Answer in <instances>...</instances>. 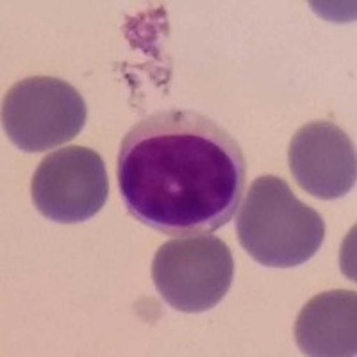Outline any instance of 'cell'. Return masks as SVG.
Returning a JSON list of instances; mask_svg holds the SVG:
<instances>
[{
  "label": "cell",
  "instance_id": "obj_1",
  "mask_svg": "<svg viewBox=\"0 0 357 357\" xmlns=\"http://www.w3.org/2000/svg\"><path fill=\"white\" fill-rule=\"evenodd\" d=\"M245 178L241 146L197 111L143 118L118 152V186L127 211L167 236L211 234L231 222Z\"/></svg>",
  "mask_w": 357,
  "mask_h": 357
},
{
  "label": "cell",
  "instance_id": "obj_2",
  "mask_svg": "<svg viewBox=\"0 0 357 357\" xmlns=\"http://www.w3.org/2000/svg\"><path fill=\"white\" fill-rule=\"evenodd\" d=\"M236 232L252 259L270 268L307 263L325 240L318 211L295 197L284 178L261 175L240 206Z\"/></svg>",
  "mask_w": 357,
  "mask_h": 357
},
{
  "label": "cell",
  "instance_id": "obj_3",
  "mask_svg": "<svg viewBox=\"0 0 357 357\" xmlns=\"http://www.w3.org/2000/svg\"><path fill=\"white\" fill-rule=\"evenodd\" d=\"M152 279L170 307L204 312L225 298L234 279L231 248L216 236H183L162 243L152 263Z\"/></svg>",
  "mask_w": 357,
  "mask_h": 357
},
{
  "label": "cell",
  "instance_id": "obj_4",
  "mask_svg": "<svg viewBox=\"0 0 357 357\" xmlns=\"http://www.w3.org/2000/svg\"><path fill=\"white\" fill-rule=\"evenodd\" d=\"M88 120V107L72 84L57 77H27L2 102V127L24 152H43L72 142Z\"/></svg>",
  "mask_w": 357,
  "mask_h": 357
},
{
  "label": "cell",
  "instance_id": "obj_5",
  "mask_svg": "<svg viewBox=\"0 0 357 357\" xmlns=\"http://www.w3.org/2000/svg\"><path fill=\"white\" fill-rule=\"evenodd\" d=\"M31 195L38 211L57 223L93 218L106 206L109 181L100 155L88 146H65L36 168Z\"/></svg>",
  "mask_w": 357,
  "mask_h": 357
},
{
  "label": "cell",
  "instance_id": "obj_6",
  "mask_svg": "<svg viewBox=\"0 0 357 357\" xmlns=\"http://www.w3.org/2000/svg\"><path fill=\"white\" fill-rule=\"evenodd\" d=\"M288 161L296 184L317 199H341L356 186V149L333 122L317 120L296 130Z\"/></svg>",
  "mask_w": 357,
  "mask_h": 357
},
{
  "label": "cell",
  "instance_id": "obj_7",
  "mask_svg": "<svg viewBox=\"0 0 357 357\" xmlns=\"http://www.w3.org/2000/svg\"><path fill=\"white\" fill-rule=\"evenodd\" d=\"M357 295L334 289L312 296L298 312L295 340L305 356H356Z\"/></svg>",
  "mask_w": 357,
  "mask_h": 357
}]
</instances>
